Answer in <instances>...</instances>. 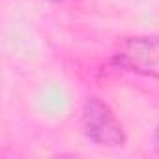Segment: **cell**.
<instances>
[{"label":"cell","instance_id":"obj_1","mask_svg":"<svg viewBox=\"0 0 159 159\" xmlns=\"http://www.w3.org/2000/svg\"><path fill=\"white\" fill-rule=\"evenodd\" d=\"M83 127L86 137L103 148H122L127 140L122 122L112 109L96 96L88 98L83 105Z\"/></svg>","mask_w":159,"mask_h":159},{"label":"cell","instance_id":"obj_2","mask_svg":"<svg viewBox=\"0 0 159 159\" xmlns=\"http://www.w3.org/2000/svg\"><path fill=\"white\" fill-rule=\"evenodd\" d=\"M114 64L127 71L159 79V36L125 38L114 52Z\"/></svg>","mask_w":159,"mask_h":159},{"label":"cell","instance_id":"obj_3","mask_svg":"<svg viewBox=\"0 0 159 159\" xmlns=\"http://www.w3.org/2000/svg\"><path fill=\"white\" fill-rule=\"evenodd\" d=\"M153 142H155V150L159 152V125H157V129H155V135H153Z\"/></svg>","mask_w":159,"mask_h":159},{"label":"cell","instance_id":"obj_4","mask_svg":"<svg viewBox=\"0 0 159 159\" xmlns=\"http://www.w3.org/2000/svg\"><path fill=\"white\" fill-rule=\"evenodd\" d=\"M49 2H56L58 4V2H66V0H49Z\"/></svg>","mask_w":159,"mask_h":159}]
</instances>
